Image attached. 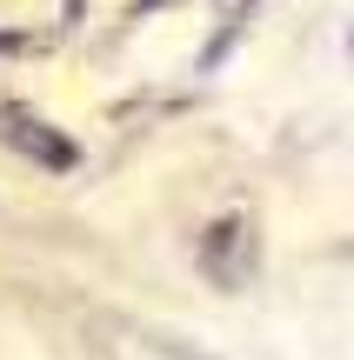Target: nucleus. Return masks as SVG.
<instances>
[{
	"mask_svg": "<svg viewBox=\"0 0 354 360\" xmlns=\"http://www.w3.org/2000/svg\"><path fill=\"white\" fill-rule=\"evenodd\" d=\"M0 134H7L13 147H27L34 160H47V167H74V141L40 134V120H27V114H7V120H0Z\"/></svg>",
	"mask_w": 354,
	"mask_h": 360,
	"instance_id": "1",
	"label": "nucleus"
}]
</instances>
